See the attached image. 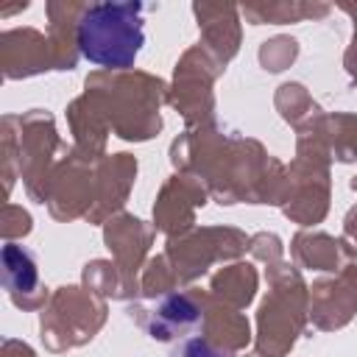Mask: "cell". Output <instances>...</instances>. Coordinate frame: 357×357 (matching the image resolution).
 Masks as SVG:
<instances>
[{"mask_svg":"<svg viewBox=\"0 0 357 357\" xmlns=\"http://www.w3.org/2000/svg\"><path fill=\"white\" fill-rule=\"evenodd\" d=\"M170 357H223L220 351H215L204 337H184L173 351Z\"/></svg>","mask_w":357,"mask_h":357,"instance_id":"cell-3","label":"cell"},{"mask_svg":"<svg viewBox=\"0 0 357 357\" xmlns=\"http://www.w3.org/2000/svg\"><path fill=\"white\" fill-rule=\"evenodd\" d=\"M142 3H95L78 20V47L98 67L126 70L134 64L142 33Z\"/></svg>","mask_w":357,"mask_h":357,"instance_id":"cell-1","label":"cell"},{"mask_svg":"<svg viewBox=\"0 0 357 357\" xmlns=\"http://www.w3.org/2000/svg\"><path fill=\"white\" fill-rule=\"evenodd\" d=\"M3 276H6V287L11 293H17V290H22V293L25 290H33L36 287V265H33V257L25 248L8 243L3 248Z\"/></svg>","mask_w":357,"mask_h":357,"instance_id":"cell-2","label":"cell"}]
</instances>
